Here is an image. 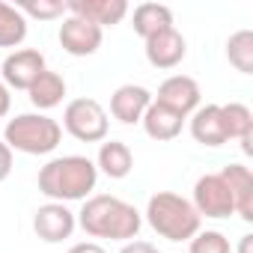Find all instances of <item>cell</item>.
Returning <instances> with one entry per match:
<instances>
[{
    "label": "cell",
    "mask_w": 253,
    "mask_h": 253,
    "mask_svg": "<svg viewBox=\"0 0 253 253\" xmlns=\"http://www.w3.org/2000/svg\"><path fill=\"white\" fill-rule=\"evenodd\" d=\"M78 226L89 238H107V241H134L143 226V214L119 197L110 194H92L84 200L81 211L75 214Z\"/></svg>",
    "instance_id": "6da1fadb"
},
{
    "label": "cell",
    "mask_w": 253,
    "mask_h": 253,
    "mask_svg": "<svg viewBox=\"0 0 253 253\" xmlns=\"http://www.w3.org/2000/svg\"><path fill=\"white\" fill-rule=\"evenodd\" d=\"M36 182L51 203H78L92 197L98 185V170L95 161H89L86 155H60L39 170Z\"/></svg>",
    "instance_id": "7a4b0ae2"
},
{
    "label": "cell",
    "mask_w": 253,
    "mask_h": 253,
    "mask_svg": "<svg viewBox=\"0 0 253 253\" xmlns=\"http://www.w3.org/2000/svg\"><path fill=\"white\" fill-rule=\"evenodd\" d=\"M143 214H146V223L152 226V232H158L167 241H191L203 223V217L197 214L191 200H185L182 194H173V191L152 194Z\"/></svg>",
    "instance_id": "3957f363"
},
{
    "label": "cell",
    "mask_w": 253,
    "mask_h": 253,
    "mask_svg": "<svg viewBox=\"0 0 253 253\" xmlns=\"http://www.w3.org/2000/svg\"><path fill=\"white\" fill-rule=\"evenodd\" d=\"M63 140V125L48 113H18L6 122L3 143L24 155H51Z\"/></svg>",
    "instance_id": "277c9868"
},
{
    "label": "cell",
    "mask_w": 253,
    "mask_h": 253,
    "mask_svg": "<svg viewBox=\"0 0 253 253\" xmlns=\"http://www.w3.org/2000/svg\"><path fill=\"white\" fill-rule=\"evenodd\" d=\"M63 128L81 143H101L110 131L107 110L95 98H72L63 110Z\"/></svg>",
    "instance_id": "5b68a950"
},
{
    "label": "cell",
    "mask_w": 253,
    "mask_h": 253,
    "mask_svg": "<svg viewBox=\"0 0 253 253\" xmlns=\"http://www.w3.org/2000/svg\"><path fill=\"white\" fill-rule=\"evenodd\" d=\"M191 206L197 209L200 217H211V220H223L229 214H235L232 197L226 182L220 179V173H206L194 182V200Z\"/></svg>",
    "instance_id": "8992f818"
},
{
    "label": "cell",
    "mask_w": 253,
    "mask_h": 253,
    "mask_svg": "<svg viewBox=\"0 0 253 253\" xmlns=\"http://www.w3.org/2000/svg\"><path fill=\"white\" fill-rule=\"evenodd\" d=\"M75 229H78V217L66 203H45L33 211V232L48 244H60L72 238Z\"/></svg>",
    "instance_id": "52a82bcc"
},
{
    "label": "cell",
    "mask_w": 253,
    "mask_h": 253,
    "mask_svg": "<svg viewBox=\"0 0 253 253\" xmlns=\"http://www.w3.org/2000/svg\"><path fill=\"white\" fill-rule=\"evenodd\" d=\"M48 66H45L42 51H36V48H18V51H12L3 60V66H0V81H3L9 89H24L27 92L33 86V81Z\"/></svg>",
    "instance_id": "ba28073f"
},
{
    "label": "cell",
    "mask_w": 253,
    "mask_h": 253,
    "mask_svg": "<svg viewBox=\"0 0 253 253\" xmlns=\"http://www.w3.org/2000/svg\"><path fill=\"white\" fill-rule=\"evenodd\" d=\"M60 45L66 54L72 57H92L98 48H101V39H104V30L78 18V15H66L63 24H60V33H57Z\"/></svg>",
    "instance_id": "9c48e42d"
},
{
    "label": "cell",
    "mask_w": 253,
    "mask_h": 253,
    "mask_svg": "<svg viewBox=\"0 0 253 253\" xmlns=\"http://www.w3.org/2000/svg\"><path fill=\"white\" fill-rule=\"evenodd\" d=\"M158 104H164V107H170V110H176L179 116H191L197 107H200V101H203V92H200V84L191 78V75H173V78H167L161 86H158V95H152Z\"/></svg>",
    "instance_id": "30bf717a"
},
{
    "label": "cell",
    "mask_w": 253,
    "mask_h": 253,
    "mask_svg": "<svg viewBox=\"0 0 253 253\" xmlns=\"http://www.w3.org/2000/svg\"><path fill=\"white\" fill-rule=\"evenodd\" d=\"M149 104H152V92L140 84H122L110 95V113L122 125H137Z\"/></svg>",
    "instance_id": "8fae6325"
},
{
    "label": "cell",
    "mask_w": 253,
    "mask_h": 253,
    "mask_svg": "<svg viewBox=\"0 0 253 253\" xmlns=\"http://www.w3.org/2000/svg\"><path fill=\"white\" fill-rule=\"evenodd\" d=\"M143 51H146V60H149L152 69L167 72V69H176V66L185 60L188 42H185V36H182L176 27H170V30L155 33L152 39H146V48H143Z\"/></svg>",
    "instance_id": "7c38bea8"
},
{
    "label": "cell",
    "mask_w": 253,
    "mask_h": 253,
    "mask_svg": "<svg viewBox=\"0 0 253 253\" xmlns=\"http://www.w3.org/2000/svg\"><path fill=\"white\" fill-rule=\"evenodd\" d=\"M66 12L104 30L128 15V3L125 0H66Z\"/></svg>",
    "instance_id": "4fadbf2b"
},
{
    "label": "cell",
    "mask_w": 253,
    "mask_h": 253,
    "mask_svg": "<svg viewBox=\"0 0 253 253\" xmlns=\"http://www.w3.org/2000/svg\"><path fill=\"white\" fill-rule=\"evenodd\" d=\"M191 137L200 143V146H209V149H217L223 143H229L226 137V128H223V116H220V104H200L194 113H191Z\"/></svg>",
    "instance_id": "5bb4252c"
},
{
    "label": "cell",
    "mask_w": 253,
    "mask_h": 253,
    "mask_svg": "<svg viewBox=\"0 0 253 253\" xmlns=\"http://www.w3.org/2000/svg\"><path fill=\"white\" fill-rule=\"evenodd\" d=\"M220 179L229 188L235 214L250 223L253 220V173H250V167H244V164H226L220 170Z\"/></svg>",
    "instance_id": "9a60e30c"
},
{
    "label": "cell",
    "mask_w": 253,
    "mask_h": 253,
    "mask_svg": "<svg viewBox=\"0 0 253 253\" xmlns=\"http://www.w3.org/2000/svg\"><path fill=\"white\" fill-rule=\"evenodd\" d=\"M140 125H143V131H146L152 140L164 143V140H176V137L182 134L185 116H179L176 110H170V107H164V104H158V101L152 98V104L146 107Z\"/></svg>",
    "instance_id": "2e32d148"
},
{
    "label": "cell",
    "mask_w": 253,
    "mask_h": 253,
    "mask_svg": "<svg viewBox=\"0 0 253 253\" xmlns=\"http://www.w3.org/2000/svg\"><path fill=\"white\" fill-rule=\"evenodd\" d=\"M95 170L104 173L107 179H125L134 170V152L122 140H101L98 155H95Z\"/></svg>",
    "instance_id": "e0dca14e"
},
{
    "label": "cell",
    "mask_w": 253,
    "mask_h": 253,
    "mask_svg": "<svg viewBox=\"0 0 253 253\" xmlns=\"http://www.w3.org/2000/svg\"><path fill=\"white\" fill-rule=\"evenodd\" d=\"M220 116H223V128H226V137L229 140H238L244 155L253 152V113L247 104L241 101H229V104H220Z\"/></svg>",
    "instance_id": "ac0fdd59"
},
{
    "label": "cell",
    "mask_w": 253,
    "mask_h": 253,
    "mask_svg": "<svg viewBox=\"0 0 253 253\" xmlns=\"http://www.w3.org/2000/svg\"><path fill=\"white\" fill-rule=\"evenodd\" d=\"M131 27H134V33L146 42V39H152L155 33H164V30L173 27V9L164 6V3H140V6H134Z\"/></svg>",
    "instance_id": "d6986e66"
},
{
    "label": "cell",
    "mask_w": 253,
    "mask_h": 253,
    "mask_svg": "<svg viewBox=\"0 0 253 253\" xmlns=\"http://www.w3.org/2000/svg\"><path fill=\"white\" fill-rule=\"evenodd\" d=\"M66 78L60 75V72H51V69H45L36 81H33V86L27 89V95H30V104L42 113V110H51V107H57L63 98H66Z\"/></svg>",
    "instance_id": "ffe728a7"
},
{
    "label": "cell",
    "mask_w": 253,
    "mask_h": 253,
    "mask_svg": "<svg viewBox=\"0 0 253 253\" xmlns=\"http://www.w3.org/2000/svg\"><path fill=\"white\" fill-rule=\"evenodd\" d=\"M27 39V18L18 6L0 0V48H18Z\"/></svg>",
    "instance_id": "44dd1931"
},
{
    "label": "cell",
    "mask_w": 253,
    "mask_h": 253,
    "mask_svg": "<svg viewBox=\"0 0 253 253\" xmlns=\"http://www.w3.org/2000/svg\"><path fill=\"white\" fill-rule=\"evenodd\" d=\"M226 60L235 72L253 75V33L250 30H238L226 39Z\"/></svg>",
    "instance_id": "7402d4cb"
},
{
    "label": "cell",
    "mask_w": 253,
    "mask_h": 253,
    "mask_svg": "<svg viewBox=\"0 0 253 253\" xmlns=\"http://www.w3.org/2000/svg\"><path fill=\"white\" fill-rule=\"evenodd\" d=\"M188 253H232V244L220 229H200L188 241Z\"/></svg>",
    "instance_id": "603a6c76"
},
{
    "label": "cell",
    "mask_w": 253,
    "mask_h": 253,
    "mask_svg": "<svg viewBox=\"0 0 253 253\" xmlns=\"http://www.w3.org/2000/svg\"><path fill=\"white\" fill-rule=\"evenodd\" d=\"M21 15L27 18H39V21H54V18H63L66 15V0H24L18 6Z\"/></svg>",
    "instance_id": "cb8c5ba5"
},
{
    "label": "cell",
    "mask_w": 253,
    "mask_h": 253,
    "mask_svg": "<svg viewBox=\"0 0 253 253\" xmlns=\"http://www.w3.org/2000/svg\"><path fill=\"white\" fill-rule=\"evenodd\" d=\"M12 173V149L0 140V182H6Z\"/></svg>",
    "instance_id": "d4e9b609"
},
{
    "label": "cell",
    "mask_w": 253,
    "mask_h": 253,
    "mask_svg": "<svg viewBox=\"0 0 253 253\" xmlns=\"http://www.w3.org/2000/svg\"><path fill=\"white\" fill-rule=\"evenodd\" d=\"M119 253H161V250H158L155 244H149V241H140V238H134V241H125Z\"/></svg>",
    "instance_id": "484cf974"
},
{
    "label": "cell",
    "mask_w": 253,
    "mask_h": 253,
    "mask_svg": "<svg viewBox=\"0 0 253 253\" xmlns=\"http://www.w3.org/2000/svg\"><path fill=\"white\" fill-rule=\"evenodd\" d=\"M69 253H107L98 241H81V244H72Z\"/></svg>",
    "instance_id": "4316f807"
},
{
    "label": "cell",
    "mask_w": 253,
    "mask_h": 253,
    "mask_svg": "<svg viewBox=\"0 0 253 253\" xmlns=\"http://www.w3.org/2000/svg\"><path fill=\"white\" fill-rule=\"evenodd\" d=\"M9 107H12V95H9V86L0 81V119H3L6 113H9Z\"/></svg>",
    "instance_id": "83f0119b"
},
{
    "label": "cell",
    "mask_w": 253,
    "mask_h": 253,
    "mask_svg": "<svg viewBox=\"0 0 253 253\" xmlns=\"http://www.w3.org/2000/svg\"><path fill=\"white\" fill-rule=\"evenodd\" d=\"M250 241H253V235H241V247H238V253H250Z\"/></svg>",
    "instance_id": "f1b7e54d"
}]
</instances>
